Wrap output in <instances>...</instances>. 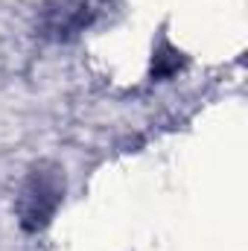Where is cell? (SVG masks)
<instances>
[{
    "instance_id": "obj_1",
    "label": "cell",
    "mask_w": 248,
    "mask_h": 251,
    "mask_svg": "<svg viewBox=\"0 0 248 251\" xmlns=\"http://www.w3.org/2000/svg\"><path fill=\"white\" fill-rule=\"evenodd\" d=\"M62 193H64V178L59 173V167H47V164L35 167L29 173V178L24 181L21 196H18V222H21V228L29 231V234L41 231L53 219V213L62 201Z\"/></svg>"
},
{
    "instance_id": "obj_2",
    "label": "cell",
    "mask_w": 248,
    "mask_h": 251,
    "mask_svg": "<svg viewBox=\"0 0 248 251\" xmlns=\"http://www.w3.org/2000/svg\"><path fill=\"white\" fill-rule=\"evenodd\" d=\"M175 56H181V53H175L170 44H164V53L161 56H155V64H152V76L155 79H164V76H173L181 64H184V59H175Z\"/></svg>"
}]
</instances>
